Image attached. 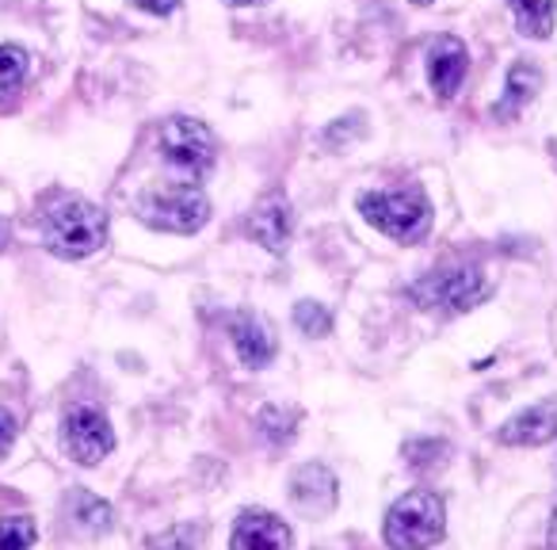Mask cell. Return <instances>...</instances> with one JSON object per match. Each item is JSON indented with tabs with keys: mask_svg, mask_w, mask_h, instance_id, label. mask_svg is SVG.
Masks as SVG:
<instances>
[{
	"mask_svg": "<svg viewBox=\"0 0 557 550\" xmlns=\"http://www.w3.org/2000/svg\"><path fill=\"white\" fill-rule=\"evenodd\" d=\"M0 245H4V222H0Z\"/></svg>",
	"mask_w": 557,
	"mask_h": 550,
	"instance_id": "27",
	"label": "cell"
},
{
	"mask_svg": "<svg viewBox=\"0 0 557 550\" xmlns=\"http://www.w3.org/2000/svg\"><path fill=\"white\" fill-rule=\"evenodd\" d=\"M27 77V50L20 47H0V100L12 96Z\"/></svg>",
	"mask_w": 557,
	"mask_h": 550,
	"instance_id": "17",
	"label": "cell"
},
{
	"mask_svg": "<svg viewBox=\"0 0 557 550\" xmlns=\"http://www.w3.org/2000/svg\"><path fill=\"white\" fill-rule=\"evenodd\" d=\"M248 237L268 253H283L290 241V203L283 195H268L248 218Z\"/></svg>",
	"mask_w": 557,
	"mask_h": 550,
	"instance_id": "13",
	"label": "cell"
},
{
	"mask_svg": "<svg viewBox=\"0 0 557 550\" xmlns=\"http://www.w3.org/2000/svg\"><path fill=\"white\" fill-rule=\"evenodd\" d=\"M549 547L557 550V509H554V520H549Z\"/></svg>",
	"mask_w": 557,
	"mask_h": 550,
	"instance_id": "26",
	"label": "cell"
},
{
	"mask_svg": "<svg viewBox=\"0 0 557 550\" xmlns=\"http://www.w3.org/2000/svg\"><path fill=\"white\" fill-rule=\"evenodd\" d=\"M466 70H470V54L466 47L455 39V35H440V39L428 47V81H432V93L440 100H450L458 96L466 81Z\"/></svg>",
	"mask_w": 557,
	"mask_h": 550,
	"instance_id": "8",
	"label": "cell"
},
{
	"mask_svg": "<svg viewBox=\"0 0 557 550\" xmlns=\"http://www.w3.org/2000/svg\"><path fill=\"white\" fill-rule=\"evenodd\" d=\"M12 440H16V420H12V413L0 410V459L9 455Z\"/></svg>",
	"mask_w": 557,
	"mask_h": 550,
	"instance_id": "23",
	"label": "cell"
},
{
	"mask_svg": "<svg viewBox=\"0 0 557 550\" xmlns=\"http://www.w3.org/2000/svg\"><path fill=\"white\" fill-rule=\"evenodd\" d=\"M443 527H447V509H443L440 493L412 489L386 512L382 535L394 550H428L443 539Z\"/></svg>",
	"mask_w": 557,
	"mask_h": 550,
	"instance_id": "2",
	"label": "cell"
},
{
	"mask_svg": "<svg viewBox=\"0 0 557 550\" xmlns=\"http://www.w3.org/2000/svg\"><path fill=\"white\" fill-rule=\"evenodd\" d=\"M363 218L394 241H420L432 230V207H428L420 187H401V192H367L359 195Z\"/></svg>",
	"mask_w": 557,
	"mask_h": 550,
	"instance_id": "3",
	"label": "cell"
},
{
	"mask_svg": "<svg viewBox=\"0 0 557 550\" xmlns=\"http://www.w3.org/2000/svg\"><path fill=\"white\" fill-rule=\"evenodd\" d=\"M230 9H256V4H268V0H225Z\"/></svg>",
	"mask_w": 557,
	"mask_h": 550,
	"instance_id": "25",
	"label": "cell"
},
{
	"mask_svg": "<svg viewBox=\"0 0 557 550\" xmlns=\"http://www.w3.org/2000/svg\"><path fill=\"white\" fill-rule=\"evenodd\" d=\"M557 436V402H539L531 410L516 413L508 425L496 432V440L508 448H539Z\"/></svg>",
	"mask_w": 557,
	"mask_h": 550,
	"instance_id": "11",
	"label": "cell"
},
{
	"mask_svg": "<svg viewBox=\"0 0 557 550\" xmlns=\"http://www.w3.org/2000/svg\"><path fill=\"white\" fill-rule=\"evenodd\" d=\"M539 85H542V77H539V70H534V65H527V62L511 65V73H508V88H504V96H500V100H496L493 115L500 119V123H508V119H516L519 111H523L527 103L534 100V93H539Z\"/></svg>",
	"mask_w": 557,
	"mask_h": 550,
	"instance_id": "14",
	"label": "cell"
},
{
	"mask_svg": "<svg viewBox=\"0 0 557 550\" xmlns=\"http://www.w3.org/2000/svg\"><path fill=\"white\" fill-rule=\"evenodd\" d=\"M42 237H47L50 253L65 256V260H81L103 248L108 241V215L92 207L88 199H62L42 222Z\"/></svg>",
	"mask_w": 557,
	"mask_h": 550,
	"instance_id": "1",
	"label": "cell"
},
{
	"mask_svg": "<svg viewBox=\"0 0 557 550\" xmlns=\"http://www.w3.org/2000/svg\"><path fill=\"white\" fill-rule=\"evenodd\" d=\"M290 527L278 516L263 509H248L240 512V520L233 524L230 535V550H290Z\"/></svg>",
	"mask_w": 557,
	"mask_h": 550,
	"instance_id": "9",
	"label": "cell"
},
{
	"mask_svg": "<svg viewBox=\"0 0 557 550\" xmlns=\"http://www.w3.org/2000/svg\"><path fill=\"white\" fill-rule=\"evenodd\" d=\"M260 425H263V436H268L271 443H290L295 440V425H298V413H290V410H263V417H260Z\"/></svg>",
	"mask_w": 557,
	"mask_h": 550,
	"instance_id": "19",
	"label": "cell"
},
{
	"mask_svg": "<svg viewBox=\"0 0 557 550\" xmlns=\"http://www.w3.org/2000/svg\"><path fill=\"white\" fill-rule=\"evenodd\" d=\"M443 455H447V443L443 440H417V443H405V459H409V466H417V470H432V466L443 463Z\"/></svg>",
	"mask_w": 557,
	"mask_h": 550,
	"instance_id": "22",
	"label": "cell"
},
{
	"mask_svg": "<svg viewBox=\"0 0 557 550\" xmlns=\"http://www.w3.org/2000/svg\"><path fill=\"white\" fill-rule=\"evenodd\" d=\"M295 326L302 329L306 337H329V329H333V314H329L321 303H298L295 306Z\"/></svg>",
	"mask_w": 557,
	"mask_h": 550,
	"instance_id": "20",
	"label": "cell"
},
{
	"mask_svg": "<svg viewBox=\"0 0 557 550\" xmlns=\"http://www.w3.org/2000/svg\"><path fill=\"white\" fill-rule=\"evenodd\" d=\"M511 12H516V24L527 39H546L554 32L557 0H511Z\"/></svg>",
	"mask_w": 557,
	"mask_h": 550,
	"instance_id": "15",
	"label": "cell"
},
{
	"mask_svg": "<svg viewBox=\"0 0 557 550\" xmlns=\"http://www.w3.org/2000/svg\"><path fill=\"white\" fill-rule=\"evenodd\" d=\"M65 448L81 466H92L111 455L115 432H111L108 417L96 405H70L65 410Z\"/></svg>",
	"mask_w": 557,
	"mask_h": 550,
	"instance_id": "7",
	"label": "cell"
},
{
	"mask_svg": "<svg viewBox=\"0 0 557 550\" xmlns=\"http://www.w3.org/2000/svg\"><path fill=\"white\" fill-rule=\"evenodd\" d=\"M230 337L245 367H268L275 359V337H271L268 321L260 314H233Z\"/></svg>",
	"mask_w": 557,
	"mask_h": 550,
	"instance_id": "12",
	"label": "cell"
},
{
	"mask_svg": "<svg viewBox=\"0 0 557 550\" xmlns=\"http://www.w3.org/2000/svg\"><path fill=\"white\" fill-rule=\"evenodd\" d=\"M35 542V520L12 516L0 520V550H27Z\"/></svg>",
	"mask_w": 557,
	"mask_h": 550,
	"instance_id": "21",
	"label": "cell"
},
{
	"mask_svg": "<svg viewBox=\"0 0 557 550\" xmlns=\"http://www.w3.org/2000/svg\"><path fill=\"white\" fill-rule=\"evenodd\" d=\"M336 489L341 486H336V474L329 466L306 463L290 478V501L302 512H310V516H325V512L336 509Z\"/></svg>",
	"mask_w": 557,
	"mask_h": 550,
	"instance_id": "10",
	"label": "cell"
},
{
	"mask_svg": "<svg viewBox=\"0 0 557 550\" xmlns=\"http://www.w3.org/2000/svg\"><path fill=\"white\" fill-rule=\"evenodd\" d=\"M141 12H153V16H169V12L180 9V0H134Z\"/></svg>",
	"mask_w": 557,
	"mask_h": 550,
	"instance_id": "24",
	"label": "cell"
},
{
	"mask_svg": "<svg viewBox=\"0 0 557 550\" xmlns=\"http://www.w3.org/2000/svg\"><path fill=\"white\" fill-rule=\"evenodd\" d=\"M157 146H161V157L172 169L187 172V180H199L214 169L218 142L210 126L199 123V119H169L157 131Z\"/></svg>",
	"mask_w": 557,
	"mask_h": 550,
	"instance_id": "6",
	"label": "cell"
},
{
	"mask_svg": "<svg viewBox=\"0 0 557 550\" xmlns=\"http://www.w3.org/2000/svg\"><path fill=\"white\" fill-rule=\"evenodd\" d=\"M138 215H141V222L157 225V230L195 233L207 225L210 203L195 184H164V187H149V192L141 195Z\"/></svg>",
	"mask_w": 557,
	"mask_h": 550,
	"instance_id": "5",
	"label": "cell"
},
{
	"mask_svg": "<svg viewBox=\"0 0 557 550\" xmlns=\"http://www.w3.org/2000/svg\"><path fill=\"white\" fill-rule=\"evenodd\" d=\"M409 298L417 306H424V310L466 314L488 298V280L481 276V268H473V264H466V268L432 271V276L412 283Z\"/></svg>",
	"mask_w": 557,
	"mask_h": 550,
	"instance_id": "4",
	"label": "cell"
},
{
	"mask_svg": "<svg viewBox=\"0 0 557 550\" xmlns=\"http://www.w3.org/2000/svg\"><path fill=\"white\" fill-rule=\"evenodd\" d=\"M153 550H202V527L199 524H176L169 531L149 539Z\"/></svg>",
	"mask_w": 557,
	"mask_h": 550,
	"instance_id": "18",
	"label": "cell"
},
{
	"mask_svg": "<svg viewBox=\"0 0 557 550\" xmlns=\"http://www.w3.org/2000/svg\"><path fill=\"white\" fill-rule=\"evenodd\" d=\"M70 516L77 520L81 531H108V527H111L108 501L92 497L88 489H73V497H70Z\"/></svg>",
	"mask_w": 557,
	"mask_h": 550,
	"instance_id": "16",
	"label": "cell"
},
{
	"mask_svg": "<svg viewBox=\"0 0 557 550\" xmlns=\"http://www.w3.org/2000/svg\"><path fill=\"white\" fill-rule=\"evenodd\" d=\"M412 4H432V0H412Z\"/></svg>",
	"mask_w": 557,
	"mask_h": 550,
	"instance_id": "28",
	"label": "cell"
}]
</instances>
